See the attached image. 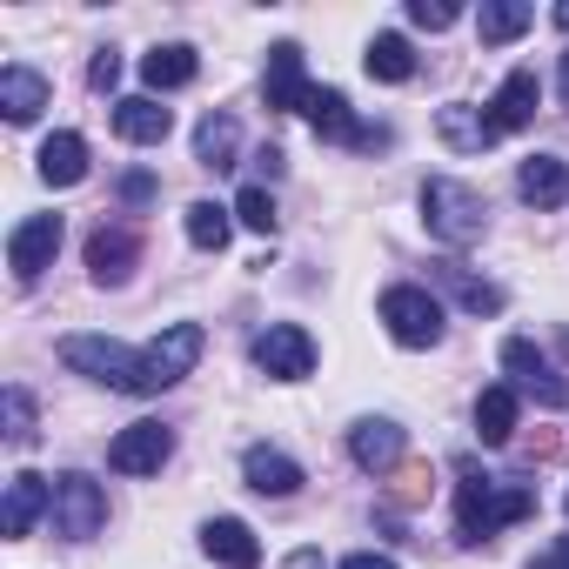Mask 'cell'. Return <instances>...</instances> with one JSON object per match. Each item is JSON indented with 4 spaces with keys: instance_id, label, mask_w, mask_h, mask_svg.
I'll use <instances>...</instances> for the list:
<instances>
[{
    "instance_id": "1",
    "label": "cell",
    "mask_w": 569,
    "mask_h": 569,
    "mask_svg": "<svg viewBox=\"0 0 569 569\" xmlns=\"http://www.w3.org/2000/svg\"><path fill=\"white\" fill-rule=\"evenodd\" d=\"M536 516V489L529 482H502V476H462L456 482V529L462 542H489L509 522Z\"/></svg>"
},
{
    "instance_id": "2",
    "label": "cell",
    "mask_w": 569,
    "mask_h": 569,
    "mask_svg": "<svg viewBox=\"0 0 569 569\" xmlns=\"http://www.w3.org/2000/svg\"><path fill=\"white\" fill-rule=\"evenodd\" d=\"M422 221L442 248H469V241L489 234V201L456 174H429L422 181Z\"/></svg>"
},
{
    "instance_id": "3",
    "label": "cell",
    "mask_w": 569,
    "mask_h": 569,
    "mask_svg": "<svg viewBox=\"0 0 569 569\" xmlns=\"http://www.w3.org/2000/svg\"><path fill=\"white\" fill-rule=\"evenodd\" d=\"M61 362L88 382H108V389H141V349L128 342H108V336H61Z\"/></svg>"
},
{
    "instance_id": "4",
    "label": "cell",
    "mask_w": 569,
    "mask_h": 569,
    "mask_svg": "<svg viewBox=\"0 0 569 569\" xmlns=\"http://www.w3.org/2000/svg\"><path fill=\"white\" fill-rule=\"evenodd\" d=\"M201 349H208L201 322H168V329L141 349V389H134V396H161V389H174V382L201 362Z\"/></svg>"
},
{
    "instance_id": "5",
    "label": "cell",
    "mask_w": 569,
    "mask_h": 569,
    "mask_svg": "<svg viewBox=\"0 0 569 569\" xmlns=\"http://www.w3.org/2000/svg\"><path fill=\"white\" fill-rule=\"evenodd\" d=\"M382 322L402 349H436L442 342V302L429 289H409V281L382 296Z\"/></svg>"
},
{
    "instance_id": "6",
    "label": "cell",
    "mask_w": 569,
    "mask_h": 569,
    "mask_svg": "<svg viewBox=\"0 0 569 569\" xmlns=\"http://www.w3.org/2000/svg\"><path fill=\"white\" fill-rule=\"evenodd\" d=\"M101 522H108V496H101V482L81 476V469L54 476V529L74 536V542H88V536H101Z\"/></svg>"
},
{
    "instance_id": "7",
    "label": "cell",
    "mask_w": 569,
    "mask_h": 569,
    "mask_svg": "<svg viewBox=\"0 0 569 569\" xmlns=\"http://www.w3.org/2000/svg\"><path fill=\"white\" fill-rule=\"evenodd\" d=\"M254 369H261V376H274V382H302V376L316 369V336H309V329H296V322L261 329V336H254Z\"/></svg>"
},
{
    "instance_id": "8",
    "label": "cell",
    "mask_w": 569,
    "mask_h": 569,
    "mask_svg": "<svg viewBox=\"0 0 569 569\" xmlns=\"http://www.w3.org/2000/svg\"><path fill=\"white\" fill-rule=\"evenodd\" d=\"M502 369H509V389H516V396H536L542 409H562V402H569V382L549 369V356H542L536 342L509 336V342H502Z\"/></svg>"
},
{
    "instance_id": "9",
    "label": "cell",
    "mask_w": 569,
    "mask_h": 569,
    "mask_svg": "<svg viewBox=\"0 0 569 569\" xmlns=\"http://www.w3.org/2000/svg\"><path fill=\"white\" fill-rule=\"evenodd\" d=\"M168 456H174V429H161V422H128L108 442V469L114 476H161Z\"/></svg>"
},
{
    "instance_id": "10",
    "label": "cell",
    "mask_w": 569,
    "mask_h": 569,
    "mask_svg": "<svg viewBox=\"0 0 569 569\" xmlns=\"http://www.w3.org/2000/svg\"><path fill=\"white\" fill-rule=\"evenodd\" d=\"M41 516H54V482H48V476H34V469L8 476V502H0V536L21 542Z\"/></svg>"
},
{
    "instance_id": "11",
    "label": "cell",
    "mask_w": 569,
    "mask_h": 569,
    "mask_svg": "<svg viewBox=\"0 0 569 569\" xmlns=\"http://www.w3.org/2000/svg\"><path fill=\"white\" fill-rule=\"evenodd\" d=\"M54 254H61V214H28V221L8 234V268H14L21 281H34L41 268H54Z\"/></svg>"
},
{
    "instance_id": "12",
    "label": "cell",
    "mask_w": 569,
    "mask_h": 569,
    "mask_svg": "<svg viewBox=\"0 0 569 569\" xmlns=\"http://www.w3.org/2000/svg\"><path fill=\"white\" fill-rule=\"evenodd\" d=\"M134 261H141V234L134 228H94L88 234V274L101 281V289H121V281L134 274Z\"/></svg>"
},
{
    "instance_id": "13",
    "label": "cell",
    "mask_w": 569,
    "mask_h": 569,
    "mask_svg": "<svg viewBox=\"0 0 569 569\" xmlns=\"http://www.w3.org/2000/svg\"><path fill=\"white\" fill-rule=\"evenodd\" d=\"M302 114L316 121V134H322V141H342V148H382V141H389L382 128H362V121L349 114V101H342L336 88H316Z\"/></svg>"
},
{
    "instance_id": "14",
    "label": "cell",
    "mask_w": 569,
    "mask_h": 569,
    "mask_svg": "<svg viewBox=\"0 0 569 569\" xmlns=\"http://www.w3.org/2000/svg\"><path fill=\"white\" fill-rule=\"evenodd\" d=\"M402 449H409V436H402V422H389V416H362V422L349 429V456H356V469H369V476H389V469L402 462Z\"/></svg>"
},
{
    "instance_id": "15",
    "label": "cell",
    "mask_w": 569,
    "mask_h": 569,
    "mask_svg": "<svg viewBox=\"0 0 569 569\" xmlns=\"http://www.w3.org/2000/svg\"><path fill=\"white\" fill-rule=\"evenodd\" d=\"M309 74H302V48L296 41H274L268 48V108H281V114H302L309 108Z\"/></svg>"
},
{
    "instance_id": "16",
    "label": "cell",
    "mask_w": 569,
    "mask_h": 569,
    "mask_svg": "<svg viewBox=\"0 0 569 569\" xmlns=\"http://www.w3.org/2000/svg\"><path fill=\"white\" fill-rule=\"evenodd\" d=\"M536 101H542V81H536V68H509V81L496 88V101H489V121H496V134H516V128H529L536 121Z\"/></svg>"
},
{
    "instance_id": "17",
    "label": "cell",
    "mask_w": 569,
    "mask_h": 569,
    "mask_svg": "<svg viewBox=\"0 0 569 569\" xmlns=\"http://www.w3.org/2000/svg\"><path fill=\"white\" fill-rule=\"evenodd\" d=\"M436 134H442V148H456V154H482V148L502 141L496 121H489V108H469V101H449V108L436 114Z\"/></svg>"
},
{
    "instance_id": "18",
    "label": "cell",
    "mask_w": 569,
    "mask_h": 569,
    "mask_svg": "<svg viewBox=\"0 0 569 569\" xmlns=\"http://www.w3.org/2000/svg\"><path fill=\"white\" fill-rule=\"evenodd\" d=\"M241 476H248L254 496H296V489H302V462L281 456V449H268V442H254V449L241 456Z\"/></svg>"
},
{
    "instance_id": "19",
    "label": "cell",
    "mask_w": 569,
    "mask_h": 569,
    "mask_svg": "<svg viewBox=\"0 0 569 569\" xmlns=\"http://www.w3.org/2000/svg\"><path fill=\"white\" fill-rule=\"evenodd\" d=\"M168 128H174V114H168L154 94H128V101H114V134H121V141H134V148H161Z\"/></svg>"
},
{
    "instance_id": "20",
    "label": "cell",
    "mask_w": 569,
    "mask_h": 569,
    "mask_svg": "<svg viewBox=\"0 0 569 569\" xmlns=\"http://www.w3.org/2000/svg\"><path fill=\"white\" fill-rule=\"evenodd\" d=\"M201 549H208L221 569H254V562H261V542H254V529H248L241 516H214V522L201 529Z\"/></svg>"
},
{
    "instance_id": "21",
    "label": "cell",
    "mask_w": 569,
    "mask_h": 569,
    "mask_svg": "<svg viewBox=\"0 0 569 569\" xmlns=\"http://www.w3.org/2000/svg\"><path fill=\"white\" fill-rule=\"evenodd\" d=\"M194 74H201V54H194L188 41H168V48L141 54V81H148L154 94H174V88H188Z\"/></svg>"
},
{
    "instance_id": "22",
    "label": "cell",
    "mask_w": 569,
    "mask_h": 569,
    "mask_svg": "<svg viewBox=\"0 0 569 569\" xmlns=\"http://www.w3.org/2000/svg\"><path fill=\"white\" fill-rule=\"evenodd\" d=\"M516 194H522L529 208H562V194H569V168H562L556 154H529V161L516 168Z\"/></svg>"
},
{
    "instance_id": "23",
    "label": "cell",
    "mask_w": 569,
    "mask_h": 569,
    "mask_svg": "<svg viewBox=\"0 0 569 569\" xmlns=\"http://www.w3.org/2000/svg\"><path fill=\"white\" fill-rule=\"evenodd\" d=\"M41 181L48 188H74V181H88V141L81 134H48L41 141Z\"/></svg>"
},
{
    "instance_id": "24",
    "label": "cell",
    "mask_w": 569,
    "mask_h": 569,
    "mask_svg": "<svg viewBox=\"0 0 569 569\" xmlns=\"http://www.w3.org/2000/svg\"><path fill=\"white\" fill-rule=\"evenodd\" d=\"M41 108H48V74L0 68V114H8V121H34Z\"/></svg>"
},
{
    "instance_id": "25",
    "label": "cell",
    "mask_w": 569,
    "mask_h": 569,
    "mask_svg": "<svg viewBox=\"0 0 569 569\" xmlns=\"http://www.w3.org/2000/svg\"><path fill=\"white\" fill-rule=\"evenodd\" d=\"M516 409H522V396H516L509 382L482 389V402H476V436H482L489 449H502V442L516 436Z\"/></svg>"
},
{
    "instance_id": "26",
    "label": "cell",
    "mask_w": 569,
    "mask_h": 569,
    "mask_svg": "<svg viewBox=\"0 0 569 569\" xmlns=\"http://www.w3.org/2000/svg\"><path fill=\"white\" fill-rule=\"evenodd\" d=\"M234 154H241V128H234V114H208L201 128H194V161L201 168H234Z\"/></svg>"
},
{
    "instance_id": "27",
    "label": "cell",
    "mask_w": 569,
    "mask_h": 569,
    "mask_svg": "<svg viewBox=\"0 0 569 569\" xmlns=\"http://www.w3.org/2000/svg\"><path fill=\"white\" fill-rule=\"evenodd\" d=\"M362 68H369V81L402 88V81L416 74V54H409V41H402V34H376V41H369V54H362Z\"/></svg>"
},
{
    "instance_id": "28",
    "label": "cell",
    "mask_w": 569,
    "mask_h": 569,
    "mask_svg": "<svg viewBox=\"0 0 569 569\" xmlns=\"http://www.w3.org/2000/svg\"><path fill=\"white\" fill-rule=\"evenodd\" d=\"M228 234H234V221H228L221 201H188V241H194L201 254H221Z\"/></svg>"
},
{
    "instance_id": "29",
    "label": "cell",
    "mask_w": 569,
    "mask_h": 569,
    "mask_svg": "<svg viewBox=\"0 0 569 569\" xmlns=\"http://www.w3.org/2000/svg\"><path fill=\"white\" fill-rule=\"evenodd\" d=\"M529 8H516V0H482V14H476V34L489 41V48H502V41H516V34H529Z\"/></svg>"
},
{
    "instance_id": "30",
    "label": "cell",
    "mask_w": 569,
    "mask_h": 569,
    "mask_svg": "<svg viewBox=\"0 0 569 569\" xmlns=\"http://www.w3.org/2000/svg\"><path fill=\"white\" fill-rule=\"evenodd\" d=\"M442 281H449V296H456L469 316H496V309H502V289H496V281H476V274L456 268V261H442Z\"/></svg>"
},
{
    "instance_id": "31",
    "label": "cell",
    "mask_w": 569,
    "mask_h": 569,
    "mask_svg": "<svg viewBox=\"0 0 569 569\" xmlns=\"http://www.w3.org/2000/svg\"><path fill=\"white\" fill-rule=\"evenodd\" d=\"M0 409H8V442L28 449L34 442V396L28 389H8V396H0Z\"/></svg>"
},
{
    "instance_id": "32",
    "label": "cell",
    "mask_w": 569,
    "mask_h": 569,
    "mask_svg": "<svg viewBox=\"0 0 569 569\" xmlns=\"http://www.w3.org/2000/svg\"><path fill=\"white\" fill-rule=\"evenodd\" d=\"M234 221L254 228V234H274V201H268V188H241V194H234Z\"/></svg>"
},
{
    "instance_id": "33",
    "label": "cell",
    "mask_w": 569,
    "mask_h": 569,
    "mask_svg": "<svg viewBox=\"0 0 569 569\" xmlns=\"http://www.w3.org/2000/svg\"><path fill=\"white\" fill-rule=\"evenodd\" d=\"M456 14H462V8H449V0H409V21H416V28H429V34L456 28Z\"/></svg>"
},
{
    "instance_id": "34",
    "label": "cell",
    "mask_w": 569,
    "mask_h": 569,
    "mask_svg": "<svg viewBox=\"0 0 569 569\" xmlns=\"http://www.w3.org/2000/svg\"><path fill=\"white\" fill-rule=\"evenodd\" d=\"M88 81H94V88L108 94V88L121 81V54H114V48H101V54H94V68H88Z\"/></svg>"
},
{
    "instance_id": "35",
    "label": "cell",
    "mask_w": 569,
    "mask_h": 569,
    "mask_svg": "<svg viewBox=\"0 0 569 569\" xmlns=\"http://www.w3.org/2000/svg\"><path fill=\"white\" fill-rule=\"evenodd\" d=\"M148 194H154V174H128L121 181V201H148Z\"/></svg>"
},
{
    "instance_id": "36",
    "label": "cell",
    "mask_w": 569,
    "mask_h": 569,
    "mask_svg": "<svg viewBox=\"0 0 569 569\" xmlns=\"http://www.w3.org/2000/svg\"><path fill=\"white\" fill-rule=\"evenodd\" d=\"M342 569H396V562L376 556V549H356V556H342Z\"/></svg>"
},
{
    "instance_id": "37",
    "label": "cell",
    "mask_w": 569,
    "mask_h": 569,
    "mask_svg": "<svg viewBox=\"0 0 569 569\" xmlns=\"http://www.w3.org/2000/svg\"><path fill=\"white\" fill-rule=\"evenodd\" d=\"M529 569H569V536H562V542H556V549H542V556H536V562H529Z\"/></svg>"
},
{
    "instance_id": "38",
    "label": "cell",
    "mask_w": 569,
    "mask_h": 569,
    "mask_svg": "<svg viewBox=\"0 0 569 569\" xmlns=\"http://www.w3.org/2000/svg\"><path fill=\"white\" fill-rule=\"evenodd\" d=\"M289 569H322V549H296V556H289Z\"/></svg>"
},
{
    "instance_id": "39",
    "label": "cell",
    "mask_w": 569,
    "mask_h": 569,
    "mask_svg": "<svg viewBox=\"0 0 569 569\" xmlns=\"http://www.w3.org/2000/svg\"><path fill=\"white\" fill-rule=\"evenodd\" d=\"M556 94L569 101V54H562V68H556Z\"/></svg>"
},
{
    "instance_id": "40",
    "label": "cell",
    "mask_w": 569,
    "mask_h": 569,
    "mask_svg": "<svg viewBox=\"0 0 569 569\" xmlns=\"http://www.w3.org/2000/svg\"><path fill=\"white\" fill-rule=\"evenodd\" d=\"M556 28H569V0H562V8H556Z\"/></svg>"
}]
</instances>
